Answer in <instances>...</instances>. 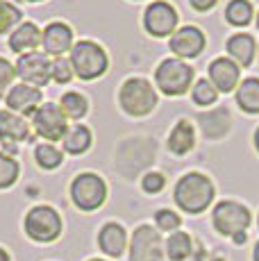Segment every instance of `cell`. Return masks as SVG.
<instances>
[{"label":"cell","mask_w":259,"mask_h":261,"mask_svg":"<svg viewBox=\"0 0 259 261\" xmlns=\"http://www.w3.org/2000/svg\"><path fill=\"white\" fill-rule=\"evenodd\" d=\"M214 184L202 173H187L177 179L173 189V200L187 214H202L214 200Z\"/></svg>","instance_id":"obj_1"},{"label":"cell","mask_w":259,"mask_h":261,"mask_svg":"<svg viewBox=\"0 0 259 261\" xmlns=\"http://www.w3.org/2000/svg\"><path fill=\"white\" fill-rule=\"evenodd\" d=\"M118 102L123 112L130 116H148L157 107V91L148 80L143 77H130L123 82L118 91Z\"/></svg>","instance_id":"obj_2"},{"label":"cell","mask_w":259,"mask_h":261,"mask_svg":"<svg viewBox=\"0 0 259 261\" xmlns=\"http://www.w3.org/2000/svg\"><path fill=\"white\" fill-rule=\"evenodd\" d=\"M71 66L80 80H96L105 75L109 66V59L107 53L96 41L84 39V41H77L71 50Z\"/></svg>","instance_id":"obj_3"},{"label":"cell","mask_w":259,"mask_h":261,"mask_svg":"<svg viewBox=\"0 0 259 261\" xmlns=\"http://www.w3.org/2000/svg\"><path fill=\"white\" fill-rule=\"evenodd\" d=\"M23 229L37 243H53L62 234V216L48 204H39L25 214Z\"/></svg>","instance_id":"obj_4"},{"label":"cell","mask_w":259,"mask_h":261,"mask_svg":"<svg viewBox=\"0 0 259 261\" xmlns=\"http://www.w3.org/2000/svg\"><path fill=\"white\" fill-rule=\"evenodd\" d=\"M157 89L166 95H182L193 84V68L177 57H168L155 68Z\"/></svg>","instance_id":"obj_5"},{"label":"cell","mask_w":259,"mask_h":261,"mask_svg":"<svg viewBox=\"0 0 259 261\" xmlns=\"http://www.w3.org/2000/svg\"><path fill=\"white\" fill-rule=\"evenodd\" d=\"M250 212H248L246 204L237 202V200H223L214 207L212 212V223L214 229L223 237H239V234H246L250 227Z\"/></svg>","instance_id":"obj_6"},{"label":"cell","mask_w":259,"mask_h":261,"mask_svg":"<svg viewBox=\"0 0 259 261\" xmlns=\"http://www.w3.org/2000/svg\"><path fill=\"white\" fill-rule=\"evenodd\" d=\"M71 200L80 212H96L107 200V184L96 173H80L71 182Z\"/></svg>","instance_id":"obj_7"},{"label":"cell","mask_w":259,"mask_h":261,"mask_svg":"<svg viewBox=\"0 0 259 261\" xmlns=\"http://www.w3.org/2000/svg\"><path fill=\"white\" fill-rule=\"evenodd\" d=\"M32 129L37 137H41L43 141H64L68 132V123L64 116L62 107L53 102H46L32 114Z\"/></svg>","instance_id":"obj_8"},{"label":"cell","mask_w":259,"mask_h":261,"mask_svg":"<svg viewBox=\"0 0 259 261\" xmlns=\"http://www.w3.org/2000/svg\"><path fill=\"white\" fill-rule=\"evenodd\" d=\"M166 245L155 227L139 225L130 239V261H164Z\"/></svg>","instance_id":"obj_9"},{"label":"cell","mask_w":259,"mask_h":261,"mask_svg":"<svg viewBox=\"0 0 259 261\" xmlns=\"http://www.w3.org/2000/svg\"><path fill=\"white\" fill-rule=\"evenodd\" d=\"M16 68V77L23 80V84H30V87H46L48 80L50 77V68H53V62L48 59L46 53H28V55H21L18 62L14 64Z\"/></svg>","instance_id":"obj_10"},{"label":"cell","mask_w":259,"mask_h":261,"mask_svg":"<svg viewBox=\"0 0 259 261\" xmlns=\"http://www.w3.org/2000/svg\"><path fill=\"white\" fill-rule=\"evenodd\" d=\"M177 12L171 3L157 0L143 12V28L150 37H173L177 28Z\"/></svg>","instance_id":"obj_11"},{"label":"cell","mask_w":259,"mask_h":261,"mask_svg":"<svg viewBox=\"0 0 259 261\" xmlns=\"http://www.w3.org/2000/svg\"><path fill=\"white\" fill-rule=\"evenodd\" d=\"M30 139V123L18 114L9 109H0V143L5 145V152L14 154L16 143Z\"/></svg>","instance_id":"obj_12"},{"label":"cell","mask_w":259,"mask_h":261,"mask_svg":"<svg viewBox=\"0 0 259 261\" xmlns=\"http://www.w3.org/2000/svg\"><path fill=\"white\" fill-rule=\"evenodd\" d=\"M173 55L177 59H193L205 50V34L200 28H193V25H184V28L175 30L168 41Z\"/></svg>","instance_id":"obj_13"},{"label":"cell","mask_w":259,"mask_h":261,"mask_svg":"<svg viewBox=\"0 0 259 261\" xmlns=\"http://www.w3.org/2000/svg\"><path fill=\"white\" fill-rule=\"evenodd\" d=\"M7 109L18 116H32L41 107V89L30 87V84H14L9 93L5 95Z\"/></svg>","instance_id":"obj_14"},{"label":"cell","mask_w":259,"mask_h":261,"mask_svg":"<svg viewBox=\"0 0 259 261\" xmlns=\"http://www.w3.org/2000/svg\"><path fill=\"white\" fill-rule=\"evenodd\" d=\"M41 48L48 57H62L73 50V30L71 25L55 21L48 23L41 37Z\"/></svg>","instance_id":"obj_15"},{"label":"cell","mask_w":259,"mask_h":261,"mask_svg":"<svg viewBox=\"0 0 259 261\" xmlns=\"http://www.w3.org/2000/svg\"><path fill=\"white\" fill-rule=\"evenodd\" d=\"M207 71H209V80H212V84L216 87V91H223V93L237 91L241 68H239V64H234L230 57L214 59V62L209 64Z\"/></svg>","instance_id":"obj_16"},{"label":"cell","mask_w":259,"mask_h":261,"mask_svg":"<svg viewBox=\"0 0 259 261\" xmlns=\"http://www.w3.org/2000/svg\"><path fill=\"white\" fill-rule=\"evenodd\" d=\"M41 37H43L41 30H39L34 23L25 21L9 34V48H12V53H16V55L34 53V50L41 46Z\"/></svg>","instance_id":"obj_17"},{"label":"cell","mask_w":259,"mask_h":261,"mask_svg":"<svg viewBox=\"0 0 259 261\" xmlns=\"http://www.w3.org/2000/svg\"><path fill=\"white\" fill-rule=\"evenodd\" d=\"M98 245H100V250L107 257H114V259L121 257L127 248V234L123 229V225L118 223L102 225L100 232H98Z\"/></svg>","instance_id":"obj_18"},{"label":"cell","mask_w":259,"mask_h":261,"mask_svg":"<svg viewBox=\"0 0 259 261\" xmlns=\"http://www.w3.org/2000/svg\"><path fill=\"white\" fill-rule=\"evenodd\" d=\"M255 53H257V41L252 34H246V32H239L234 37L227 39V55L234 64L239 66L248 68L255 59Z\"/></svg>","instance_id":"obj_19"},{"label":"cell","mask_w":259,"mask_h":261,"mask_svg":"<svg viewBox=\"0 0 259 261\" xmlns=\"http://www.w3.org/2000/svg\"><path fill=\"white\" fill-rule=\"evenodd\" d=\"M196 145V129L189 120H177L175 127L168 134V150L173 154H187Z\"/></svg>","instance_id":"obj_20"},{"label":"cell","mask_w":259,"mask_h":261,"mask_svg":"<svg viewBox=\"0 0 259 261\" xmlns=\"http://www.w3.org/2000/svg\"><path fill=\"white\" fill-rule=\"evenodd\" d=\"M237 105L246 114H259V77H246L239 84Z\"/></svg>","instance_id":"obj_21"},{"label":"cell","mask_w":259,"mask_h":261,"mask_svg":"<svg viewBox=\"0 0 259 261\" xmlns=\"http://www.w3.org/2000/svg\"><path fill=\"white\" fill-rule=\"evenodd\" d=\"M62 145L68 154L87 152V150L91 148V129H89L87 125H73V127H68Z\"/></svg>","instance_id":"obj_22"},{"label":"cell","mask_w":259,"mask_h":261,"mask_svg":"<svg viewBox=\"0 0 259 261\" xmlns=\"http://www.w3.org/2000/svg\"><path fill=\"white\" fill-rule=\"evenodd\" d=\"M252 16H255V9H252L250 0H230L225 7V21L234 25V28H246V25H250Z\"/></svg>","instance_id":"obj_23"},{"label":"cell","mask_w":259,"mask_h":261,"mask_svg":"<svg viewBox=\"0 0 259 261\" xmlns=\"http://www.w3.org/2000/svg\"><path fill=\"white\" fill-rule=\"evenodd\" d=\"M193 250V241L187 232H173L166 241V257L171 261H187Z\"/></svg>","instance_id":"obj_24"},{"label":"cell","mask_w":259,"mask_h":261,"mask_svg":"<svg viewBox=\"0 0 259 261\" xmlns=\"http://www.w3.org/2000/svg\"><path fill=\"white\" fill-rule=\"evenodd\" d=\"M59 107H62L64 116H66V118H73V120L84 118V116H87V112H89L87 98H84L82 93H75V91L64 93V95H62V105H59Z\"/></svg>","instance_id":"obj_25"},{"label":"cell","mask_w":259,"mask_h":261,"mask_svg":"<svg viewBox=\"0 0 259 261\" xmlns=\"http://www.w3.org/2000/svg\"><path fill=\"white\" fill-rule=\"evenodd\" d=\"M34 159L43 170H55L57 166H62L64 154L62 150H57L53 143H39L34 148Z\"/></svg>","instance_id":"obj_26"},{"label":"cell","mask_w":259,"mask_h":261,"mask_svg":"<svg viewBox=\"0 0 259 261\" xmlns=\"http://www.w3.org/2000/svg\"><path fill=\"white\" fill-rule=\"evenodd\" d=\"M23 12L16 5L7 3V0H0V34H12L14 30L21 25Z\"/></svg>","instance_id":"obj_27"},{"label":"cell","mask_w":259,"mask_h":261,"mask_svg":"<svg viewBox=\"0 0 259 261\" xmlns=\"http://www.w3.org/2000/svg\"><path fill=\"white\" fill-rule=\"evenodd\" d=\"M18 175H21V166L16 159L7 152H0V191L14 187Z\"/></svg>","instance_id":"obj_28"},{"label":"cell","mask_w":259,"mask_h":261,"mask_svg":"<svg viewBox=\"0 0 259 261\" xmlns=\"http://www.w3.org/2000/svg\"><path fill=\"white\" fill-rule=\"evenodd\" d=\"M191 98H193V102L200 105V107H209V105L216 102L218 91H216V87H214L209 80H198V82L193 84Z\"/></svg>","instance_id":"obj_29"},{"label":"cell","mask_w":259,"mask_h":261,"mask_svg":"<svg viewBox=\"0 0 259 261\" xmlns=\"http://www.w3.org/2000/svg\"><path fill=\"white\" fill-rule=\"evenodd\" d=\"M73 66H71V59H64V57H57L53 62V68H50V77L55 80L57 84H66L71 82L73 77Z\"/></svg>","instance_id":"obj_30"},{"label":"cell","mask_w":259,"mask_h":261,"mask_svg":"<svg viewBox=\"0 0 259 261\" xmlns=\"http://www.w3.org/2000/svg\"><path fill=\"white\" fill-rule=\"evenodd\" d=\"M14 77H16V68L9 59L0 57V98L9 93V89L14 87Z\"/></svg>","instance_id":"obj_31"},{"label":"cell","mask_w":259,"mask_h":261,"mask_svg":"<svg viewBox=\"0 0 259 261\" xmlns=\"http://www.w3.org/2000/svg\"><path fill=\"white\" fill-rule=\"evenodd\" d=\"M155 223L162 232H177V227L182 225V218L171 209H159L155 214Z\"/></svg>","instance_id":"obj_32"},{"label":"cell","mask_w":259,"mask_h":261,"mask_svg":"<svg viewBox=\"0 0 259 261\" xmlns=\"http://www.w3.org/2000/svg\"><path fill=\"white\" fill-rule=\"evenodd\" d=\"M164 184H166V179H164L162 173H148L146 177L141 179V189L146 191V193H159V191L164 189Z\"/></svg>","instance_id":"obj_33"},{"label":"cell","mask_w":259,"mask_h":261,"mask_svg":"<svg viewBox=\"0 0 259 261\" xmlns=\"http://www.w3.org/2000/svg\"><path fill=\"white\" fill-rule=\"evenodd\" d=\"M189 3H191V7L196 12H209V9L216 7L218 0H189Z\"/></svg>","instance_id":"obj_34"},{"label":"cell","mask_w":259,"mask_h":261,"mask_svg":"<svg viewBox=\"0 0 259 261\" xmlns=\"http://www.w3.org/2000/svg\"><path fill=\"white\" fill-rule=\"evenodd\" d=\"M0 261H12V257H9V252L5 248H0Z\"/></svg>","instance_id":"obj_35"},{"label":"cell","mask_w":259,"mask_h":261,"mask_svg":"<svg viewBox=\"0 0 259 261\" xmlns=\"http://www.w3.org/2000/svg\"><path fill=\"white\" fill-rule=\"evenodd\" d=\"M252 261H259V241L255 243V250H252Z\"/></svg>","instance_id":"obj_36"},{"label":"cell","mask_w":259,"mask_h":261,"mask_svg":"<svg viewBox=\"0 0 259 261\" xmlns=\"http://www.w3.org/2000/svg\"><path fill=\"white\" fill-rule=\"evenodd\" d=\"M255 148H257V152H259V127H257V132H255Z\"/></svg>","instance_id":"obj_37"},{"label":"cell","mask_w":259,"mask_h":261,"mask_svg":"<svg viewBox=\"0 0 259 261\" xmlns=\"http://www.w3.org/2000/svg\"><path fill=\"white\" fill-rule=\"evenodd\" d=\"M89 261H105V259H89Z\"/></svg>","instance_id":"obj_38"},{"label":"cell","mask_w":259,"mask_h":261,"mask_svg":"<svg viewBox=\"0 0 259 261\" xmlns=\"http://www.w3.org/2000/svg\"><path fill=\"white\" fill-rule=\"evenodd\" d=\"M30 3H41V0H30Z\"/></svg>","instance_id":"obj_39"},{"label":"cell","mask_w":259,"mask_h":261,"mask_svg":"<svg viewBox=\"0 0 259 261\" xmlns=\"http://www.w3.org/2000/svg\"><path fill=\"white\" fill-rule=\"evenodd\" d=\"M257 28H259V14H257Z\"/></svg>","instance_id":"obj_40"},{"label":"cell","mask_w":259,"mask_h":261,"mask_svg":"<svg viewBox=\"0 0 259 261\" xmlns=\"http://www.w3.org/2000/svg\"><path fill=\"white\" fill-rule=\"evenodd\" d=\"M212 261H223V259H212Z\"/></svg>","instance_id":"obj_41"},{"label":"cell","mask_w":259,"mask_h":261,"mask_svg":"<svg viewBox=\"0 0 259 261\" xmlns=\"http://www.w3.org/2000/svg\"><path fill=\"white\" fill-rule=\"evenodd\" d=\"M257 225H259V218H257Z\"/></svg>","instance_id":"obj_42"},{"label":"cell","mask_w":259,"mask_h":261,"mask_svg":"<svg viewBox=\"0 0 259 261\" xmlns=\"http://www.w3.org/2000/svg\"><path fill=\"white\" fill-rule=\"evenodd\" d=\"M257 53H259V50H257Z\"/></svg>","instance_id":"obj_43"}]
</instances>
